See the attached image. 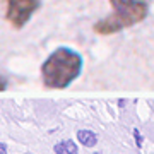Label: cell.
<instances>
[{"instance_id":"6da1fadb","label":"cell","mask_w":154,"mask_h":154,"mask_svg":"<svg viewBox=\"0 0 154 154\" xmlns=\"http://www.w3.org/2000/svg\"><path fill=\"white\" fill-rule=\"evenodd\" d=\"M84 58L70 46H58L41 63V81L48 89H65L82 74Z\"/></svg>"},{"instance_id":"7a4b0ae2","label":"cell","mask_w":154,"mask_h":154,"mask_svg":"<svg viewBox=\"0 0 154 154\" xmlns=\"http://www.w3.org/2000/svg\"><path fill=\"white\" fill-rule=\"evenodd\" d=\"M111 14L94 24V33L108 36L142 22L149 14L146 0H110Z\"/></svg>"},{"instance_id":"3957f363","label":"cell","mask_w":154,"mask_h":154,"mask_svg":"<svg viewBox=\"0 0 154 154\" xmlns=\"http://www.w3.org/2000/svg\"><path fill=\"white\" fill-rule=\"evenodd\" d=\"M4 4H5L7 22L12 28L21 29L33 19L43 0H4Z\"/></svg>"},{"instance_id":"277c9868","label":"cell","mask_w":154,"mask_h":154,"mask_svg":"<svg viewBox=\"0 0 154 154\" xmlns=\"http://www.w3.org/2000/svg\"><path fill=\"white\" fill-rule=\"evenodd\" d=\"M77 142L82 147H96L98 146V134L91 128H81L77 130Z\"/></svg>"},{"instance_id":"5b68a950","label":"cell","mask_w":154,"mask_h":154,"mask_svg":"<svg viewBox=\"0 0 154 154\" xmlns=\"http://www.w3.org/2000/svg\"><path fill=\"white\" fill-rule=\"evenodd\" d=\"M53 152L55 154H79V146L72 139H63V140H58L53 146Z\"/></svg>"},{"instance_id":"8992f818","label":"cell","mask_w":154,"mask_h":154,"mask_svg":"<svg viewBox=\"0 0 154 154\" xmlns=\"http://www.w3.org/2000/svg\"><path fill=\"white\" fill-rule=\"evenodd\" d=\"M132 134H134V139H135V146L140 149L142 147V135H140V132H139V128H134Z\"/></svg>"},{"instance_id":"52a82bcc","label":"cell","mask_w":154,"mask_h":154,"mask_svg":"<svg viewBox=\"0 0 154 154\" xmlns=\"http://www.w3.org/2000/svg\"><path fill=\"white\" fill-rule=\"evenodd\" d=\"M0 154H7V144L5 142L0 144Z\"/></svg>"},{"instance_id":"ba28073f","label":"cell","mask_w":154,"mask_h":154,"mask_svg":"<svg viewBox=\"0 0 154 154\" xmlns=\"http://www.w3.org/2000/svg\"><path fill=\"white\" fill-rule=\"evenodd\" d=\"M93 154H103V152H101V151H96V152H93Z\"/></svg>"},{"instance_id":"9c48e42d","label":"cell","mask_w":154,"mask_h":154,"mask_svg":"<svg viewBox=\"0 0 154 154\" xmlns=\"http://www.w3.org/2000/svg\"><path fill=\"white\" fill-rule=\"evenodd\" d=\"M24 154H33V152H24Z\"/></svg>"}]
</instances>
